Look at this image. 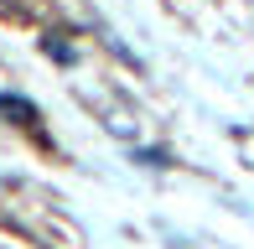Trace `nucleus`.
Here are the masks:
<instances>
[{
	"label": "nucleus",
	"mask_w": 254,
	"mask_h": 249,
	"mask_svg": "<svg viewBox=\"0 0 254 249\" xmlns=\"http://www.w3.org/2000/svg\"><path fill=\"white\" fill-rule=\"evenodd\" d=\"M0 115H10L16 124H37V104L21 94H0Z\"/></svg>",
	"instance_id": "obj_1"
},
{
	"label": "nucleus",
	"mask_w": 254,
	"mask_h": 249,
	"mask_svg": "<svg viewBox=\"0 0 254 249\" xmlns=\"http://www.w3.org/2000/svg\"><path fill=\"white\" fill-rule=\"evenodd\" d=\"M42 52H47V58H57V62H73V47H67V42H42Z\"/></svg>",
	"instance_id": "obj_2"
}]
</instances>
